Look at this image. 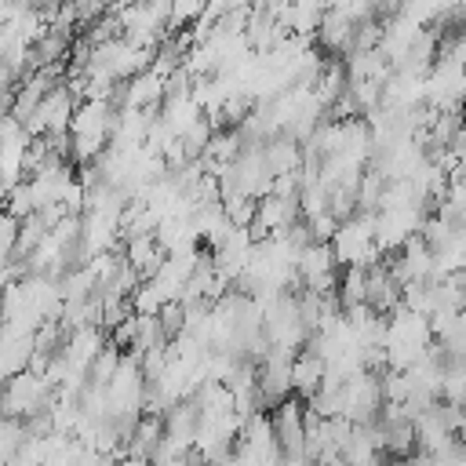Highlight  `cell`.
Instances as JSON below:
<instances>
[{"label": "cell", "mask_w": 466, "mask_h": 466, "mask_svg": "<svg viewBox=\"0 0 466 466\" xmlns=\"http://www.w3.org/2000/svg\"><path fill=\"white\" fill-rule=\"evenodd\" d=\"M62 317V280L44 273H22L0 288V324L36 331Z\"/></svg>", "instance_id": "obj_1"}, {"label": "cell", "mask_w": 466, "mask_h": 466, "mask_svg": "<svg viewBox=\"0 0 466 466\" xmlns=\"http://www.w3.org/2000/svg\"><path fill=\"white\" fill-rule=\"evenodd\" d=\"M113 116H116V102H109V98L76 102V113H73L69 131H66L69 157L76 164H95L102 157V149L113 138Z\"/></svg>", "instance_id": "obj_2"}, {"label": "cell", "mask_w": 466, "mask_h": 466, "mask_svg": "<svg viewBox=\"0 0 466 466\" xmlns=\"http://www.w3.org/2000/svg\"><path fill=\"white\" fill-rule=\"evenodd\" d=\"M433 346V328L422 313L408 309V306H393L386 313V331H382V350H386V368L404 371L408 364H415L426 350Z\"/></svg>", "instance_id": "obj_3"}, {"label": "cell", "mask_w": 466, "mask_h": 466, "mask_svg": "<svg viewBox=\"0 0 466 466\" xmlns=\"http://www.w3.org/2000/svg\"><path fill=\"white\" fill-rule=\"evenodd\" d=\"M51 400H55V386L36 368H25V371L11 375L7 382H0V415L29 422V419L44 415L51 408Z\"/></svg>", "instance_id": "obj_4"}, {"label": "cell", "mask_w": 466, "mask_h": 466, "mask_svg": "<svg viewBox=\"0 0 466 466\" xmlns=\"http://www.w3.org/2000/svg\"><path fill=\"white\" fill-rule=\"evenodd\" d=\"M331 251H335V262L342 266H371L379 262V244H375V226H371V215H350L335 226L331 233Z\"/></svg>", "instance_id": "obj_5"}, {"label": "cell", "mask_w": 466, "mask_h": 466, "mask_svg": "<svg viewBox=\"0 0 466 466\" xmlns=\"http://www.w3.org/2000/svg\"><path fill=\"white\" fill-rule=\"evenodd\" d=\"M29 146H33V131L18 120V116H4L0 120V197L18 186L25 178L29 167Z\"/></svg>", "instance_id": "obj_6"}, {"label": "cell", "mask_w": 466, "mask_h": 466, "mask_svg": "<svg viewBox=\"0 0 466 466\" xmlns=\"http://www.w3.org/2000/svg\"><path fill=\"white\" fill-rule=\"evenodd\" d=\"M76 113V91L66 84V80H55L47 87V95L36 102L33 116H29V131L33 135H44V138H62L69 131V120Z\"/></svg>", "instance_id": "obj_7"}, {"label": "cell", "mask_w": 466, "mask_h": 466, "mask_svg": "<svg viewBox=\"0 0 466 466\" xmlns=\"http://www.w3.org/2000/svg\"><path fill=\"white\" fill-rule=\"evenodd\" d=\"M422 218H426V204H393V208H379L371 215V226H375V244L379 251L393 255L400 244H408L419 229H422Z\"/></svg>", "instance_id": "obj_8"}, {"label": "cell", "mask_w": 466, "mask_h": 466, "mask_svg": "<svg viewBox=\"0 0 466 466\" xmlns=\"http://www.w3.org/2000/svg\"><path fill=\"white\" fill-rule=\"evenodd\" d=\"M339 262H335V251L328 240H309L299 258H295V273H299V288L302 291H317V295H331L339 288V277H335Z\"/></svg>", "instance_id": "obj_9"}, {"label": "cell", "mask_w": 466, "mask_h": 466, "mask_svg": "<svg viewBox=\"0 0 466 466\" xmlns=\"http://www.w3.org/2000/svg\"><path fill=\"white\" fill-rule=\"evenodd\" d=\"M302 218L299 211V200L295 197H277V193H266L255 200V218H251V237L262 240V237H277L284 229H291L295 222Z\"/></svg>", "instance_id": "obj_10"}, {"label": "cell", "mask_w": 466, "mask_h": 466, "mask_svg": "<svg viewBox=\"0 0 466 466\" xmlns=\"http://www.w3.org/2000/svg\"><path fill=\"white\" fill-rule=\"evenodd\" d=\"M269 426H273V441L280 455H306V411L299 400L284 397L280 404H273Z\"/></svg>", "instance_id": "obj_11"}, {"label": "cell", "mask_w": 466, "mask_h": 466, "mask_svg": "<svg viewBox=\"0 0 466 466\" xmlns=\"http://www.w3.org/2000/svg\"><path fill=\"white\" fill-rule=\"evenodd\" d=\"M33 353H36V331H18L0 324V382L25 371L33 364Z\"/></svg>", "instance_id": "obj_12"}, {"label": "cell", "mask_w": 466, "mask_h": 466, "mask_svg": "<svg viewBox=\"0 0 466 466\" xmlns=\"http://www.w3.org/2000/svg\"><path fill=\"white\" fill-rule=\"evenodd\" d=\"M324 11H328L324 0H288V4L277 7V22L291 36H313L320 18H324Z\"/></svg>", "instance_id": "obj_13"}, {"label": "cell", "mask_w": 466, "mask_h": 466, "mask_svg": "<svg viewBox=\"0 0 466 466\" xmlns=\"http://www.w3.org/2000/svg\"><path fill=\"white\" fill-rule=\"evenodd\" d=\"M167 258V251L160 248L157 233H135V237H124V262L146 280L160 262Z\"/></svg>", "instance_id": "obj_14"}, {"label": "cell", "mask_w": 466, "mask_h": 466, "mask_svg": "<svg viewBox=\"0 0 466 466\" xmlns=\"http://www.w3.org/2000/svg\"><path fill=\"white\" fill-rule=\"evenodd\" d=\"M353 25H357V22H353L346 11L328 7L324 18H320V25H317L320 47H324L328 55H346V51H350V40H353Z\"/></svg>", "instance_id": "obj_15"}, {"label": "cell", "mask_w": 466, "mask_h": 466, "mask_svg": "<svg viewBox=\"0 0 466 466\" xmlns=\"http://www.w3.org/2000/svg\"><path fill=\"white\" fill-rule=\"evenodd\" d=\"M320 382H324V360H320V353L313 346L295 350V357H291V393L309 397V393L320 390Z\"/></svg>", "instance_id": "obj_16"}, {"label": "cell", "mask_w": 466, "mask_h": 466, "mask_svg": "<svg viewBox=\"0 0 466 466\" xmlns=\"http://www.w3.org/2000/svg\"><path fill=\"white\" fill-rule=\"evenodd\" d=\"M262 157L269 175H284V171H299L302 167V146L291 135H273L262 142Z\"/></svg>", "instance_id": "obj_17"}, {"label": "cell", "mask_w": 466, "mask_h": 466, "mask_svg": "<svg viewBox=\"0 0 466 466\" xmlns=\"http://www.w3.org/2000/svg\"><path fill=\"white\" fill-rule=\"evenodd\" d=\"M364 280H368V266H346V273L339 280V295H335L342 309L364 302Z\"/></svg>", "instance_id": "obj_18"}, {"label": "cell", "mask_w": 466, "mask_h": 466, "mask_svg": "<svg viewBox=\"0 0 466 466\" xmlns=\"http://www.w3.org/2000/svg\"><path fill=\"white\" fill-rule=\"evenodd\" d=\"M25 437H29V422H25V419L0 415V462H4V466H7V459L22 448Z\"/></svg>", "instance_id": "obj_19"}, {"label": "cell", "mask_w": 466, "mask_h": 466, "mask_svg": "<svg viewBox=\"0 0 466 466\" xmlns=\"http://www.w3.org/2000/svg\"><path fill=\"white\" fill-rule=\"evenodd\" d=\"M120 346L116 342H106L102 350H98V357L91 360V368H87V382H95V386H106L109 379H113V371H116V364H120Z\"/></svg>", "instance_id": "obj_20"}, {"label": "cell", "mask_w": 466, "mask_h": 466, "mask_svg": "<svg viewBox=\"0 0 466 466\" xmlns=\"http://www.w3.org/2000/svg\"><path fill=\"white\" fill-rule=\"evenodd\" d=\"M0 200H4V211H7L11 218H18V222H22V218H29V215L36 211V204H33V193H29V182H25V178H22L18 186H11Z\"/></svg>", "instance_id": "obj_21"}, {"label": "cell", "mask_w": 466, "mask_h": 466, "mask_svg": "<svg viewBox=\"0 0 466 466\" xmlns=\"http://www.w3.org/2000/svg\"><path fill=\"white\" fill-rule=\"evenodd\" d=\"M208 0H171L167 4V25L171 29H182V25H193L200 15H204Z\"/></svg>", "instance_id": "obj_22"}, {"label": "cell", "mask_w": 466, "mask_h": 466, "mask_svg": "<svg viewBox=\"0 0 466 466\" xmlns=\"http://www.w3.org/2000/svg\"><path fill=\"white\" fill-rule=\"evenodd\" d=\"M222 211L233 226H251L255 218V200L251 197H222Z\"/></svg>", "instance_id": "obj_23"}, {"label": "cell", "mask_w": 466, "mask_h": 466, "mask_svg": "<svg viewBox=\"0 0 466 466\" xmlns=\"http://www.w3.org/2000/svg\"><path fill=\"white\" fill-rule=\"evenodd\" d=\"M106 466H149V462H146V459H138V455H127V451H124V455H113Z\"/></svg>", "instance_id": "obj_24"}, {"label": "cell", "mask_w": 466, "mask_h": 466, "mask_svg": "<svg viewBox=\"0 0 466 466\" xmlns=\"http://www.w3.org/2000/svg\"><path fill=\"white\" fill-rule=\"evenodd\" d=\"M127 4H135V0H109V7H113V11H120V7H127Z\"/></svg>", "instance_id": "obj_25"}, {"label": "cell", "mask_w": 466, "mask_h": 466, "mask_svg": "<svg viewBox=\"0 0 466 466\" xmlns=\"http://www.w3.org/2000/svg\"><path fill=\"white\" fill-rule=\"evenodd\" d=\"M0 466H4V462H0Z\"/></svg>", "instance_id": "obj_26"}]
</instances>
